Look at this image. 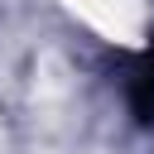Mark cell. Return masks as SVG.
Returning <instances> with one entry per match:
<instances>
[{"label": "cell", "mask_w": 154, "mask_h": 154, "mask_svg": "<svg viewBox=\"0 0 154 154\" xmlns=\"http://www.w3.org/2000/svg\"><path fill=\"white\" fill-rule=\"evenodd\" d=\"M125 91H130V111H135V120H140V125H149V120H154V48L130 67Z\"/></svg>", "instance_id": "1"}]
</instances>
